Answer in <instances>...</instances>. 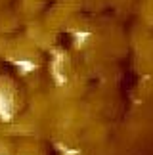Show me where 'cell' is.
<instances>
[{
	"instance_id": "6da1fadb",
	"label": "cell",
	"mask_w": 153,
	"mask_h": 155,
	"mask_svg": "<svg viewBox=\"0 0 153 155\" xmlns=\"http://www.w3.org/2000/svg\"><path fill=\"white\" fill-rule=\"evenodd\" d=\"M14 115V104H11V96L4 88H0V119L2 121H10Z\"/></svg>"
},
{
	"instance_id": "7a4b0ae2",
	"label": "cell",
	"mask_w": 153,
	"mask_h": 155,
	"mask_svg": "<svg viewBox=\"0 0 153 155\" xmlns=\"http://www.w3.org/2000/svg\"><path fill=\"white\" fill-rule=\"evenodd\" d=\"M52 77H54L56 84H60V86H63L67 82V77L61 71V63L60 61H54V63H52Z\"/></svg>"
},
{
	"instance_id": "3957f363",
	"label": "cell",
	"mask_w": 153,
	"mask_h": 155,
	"mask_svg": "<svg viewBox=\"0 0 153 155\" xmlns=\"http://www.w3.org/2000/svg\"><path fill=\"white\" fill-rule=\"evenodd\" d=\"M14 65L17 69L21 71L23 75L27 73H33L34 69H37V65H34V61H31V59H14Z\"/></svg>"
},
{
	"instance_id": "277c9868",
	"label": "cell",
	"mask_w": 153,
	"mask_h": 155,
	"mask_svg": "<svg viewBox=\"0 0 153 155\" xmlns=\"http://www.w3.org/2000/svg\"><path fill=\"white\" fill-rule=\"evenodd\" d=\"M73 37H75V46H76V48H80V46L84 44L88 38H90V33H86V31H76Z\"/></svg>"
},
{
	"instance_id": "5b68a950",
	"label": "cell",
	"mask_w": 153,
	"mask_h": 155,
	"mask_svg": "<svg viewBox=\"0 0 153 155\" xmlns=\"http://www.w3.org/2000/svg\"><path fill=\"white\" fill-rule=\"evenodd\" d=\"M57 150H61L63 155H79V151H76V150H67V147L61 146V144H57Z\"/></svg>"
}]
</instances>
